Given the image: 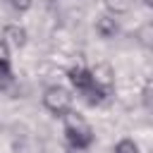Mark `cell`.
<instances>
[{
    "label": "cell",
    "mask_w": 153,
    "mask_h": 153,
    "mask_svg": "<svg viewBox=\"0 0 153 153\" xmlns=\"http://www.w3.org/2000/svg\"><path fill=\"white\" fill-rule=\"evenodd\" d=\"M91 74H93V81L105 91V93H110L112 91V84H115V74H112V69L108 67V65H96L93 69H91Z\"/></svg>",
    "instance_id": "cell-6"
},
{
    "label": "cell",
    "mask_w": 153,
    "mask_h": 153,
    "mask_svg": "<svg viewBox=\"0 0 153 153\" xmlns=\"http://www.w3.org/2000/svg\"><path fill=\"white\" fill-rule=\"evenodd\" d=\"M103 5H105V10H108V14L117 17V14H127V12H129L131 0H103Z\"/></svg>",
    "instance_id": "cell-8"
},
{
    "label": "cell",
    "mask_w": 153,
    "mask_h": 153,
    "mask_svg": "<svg viewBox=\"0 0 153 153\" xmlns=\"http://www.w3.org/2000/svg\"><path fill=\"white\" fill-rule=\"evenodd\" d=\"M117 31H120V24H117V19L112 17V14H100L98 19H96V33L100 36V38H115L117 36Z\"/></svg>",
    "instance_id": "cell-5"
},
{
    "label": "cell",
    "mask_w": 153,
    "mask_h": 153,
    "mask_svg": "<svg viewBox=\"0 0 153 153\" xmlns=\"http://www.w3.org/2000/svg\"><path fill=\"white\" fill-rule=\"evenodd\" d=\"M115 153H141V151H139V146L131 139H120L115 143Z\"/></svg>",
    "instance_id": "cell-10"
},
{
    "label": "cell",
    "mask_w": 153,
    "mask_h": 153,
    "mask_svg": "<svg viewBox=\"0 0 153 153\" xmlns=\"http://www.w3.org/2000/svg\"><path fill=\"white\" fill-rule=\"evenodd\" d=\"M141 96H143L146 108H148V110H153V84H148V86L143 88V93H141Z\"/></svg>",
    "instance_id": "cell-12"
},
{
    "label": "cell",
    "mask_w": 153,
    "mask_h": 153,
    "mask_svg": "<svg viewBox=\"0 0 153 153\" xmlns=\"http://www.w3.org/2000/svg\"><path fill=\"white\" fill-rule=\"evenodd\" d=\"M0 62H10V45L0 38Z\"/></svg>",
    "instance_id": "cell-13"
},
{
    "label": "cell",
    "mask_w": 153,
    "mask_h": 153,
    "mask_svg": "<svg viewBox=\"0 0 153 153\" xmlns=\"http://www.w3.org/2000/svg\"><path fill=\"white\" fill-rule=\"evenodd\" d=\"M136 43L146 50L153 53V22H143L139 29H136Z\"/></svg>",
    "instance_id": "cell-7"
},
{
    "label": "cell",
    "mask_w": 153,
    "mask_h": 153,
    "mask_svg": "<svg viewBox=\"0 0 153 153\" xmlns=\"http://www.w3.org/2000/svg\"><path fill=\"white\" fill-rule=\"evenodd\" d=\"M62 131H65V139H67V146L74 148V151H86L93 146V127L86 122V117L76 110H69L65 117H62Z\"/></svg>",
    "instance_id": "cell-1"
},
{
    "label": "cell",
    "mask_w": 153,
    "mask_h": 153,
    "mask_svg": "<svg viewBox=\"0 0 153 153\" xmlns=\"http://www.w3.org/2000/svg\"><path fill=\"white\" fill-rule=\"evenodd\" d=\"M26 38H29V33H26V29L19 26V24H7V26L2 29V41H5L7 45L24 48V45H26Z\"/></svg>",
    "instance_id": "cell-4"
},
{
    "label": "cell",
    "mask_w": 153,
    "mask_h": 153,
    "mask_svg": "<svg viewBox=\"0 0 153 153\" xmlns=\"http://www.w3.org/2000/svg\"><path fill=\"white\" fill-rule=\"evenodd\" d=\"M67 79H69L72 88L79 93V98H81L84 103H88V105H100V103L108 98V93L93 81V74H91L88 67H81V65L69 67Z\"/></svg>",
    "instance_id": "cell-2"
},
{
    "label": "cell",
    "mask_w": 153,
    "mask_h": 153,
    "mask_svg": "<svg viewBox=\"0 0 153 153\" xmlns=\"http://www.w3.org/2000/svg\"><path fill=\"white\" fill-rule=\"evenodd\" d=\"M141 2H143V5L148 7V10H153V0H141Z\"/></svg>",
    "instance_id": "cell-15"
},
{
    "label": "cell",
    "mask_w": 153,
    "mask_h": 153,
    "mask_svg": "<svg viewBox=\"0 0 153 153\" xmlns=\"http://www.w3.org/2000/svg\"><path fill=\"white\" fill-rule=\"evenodd\" d=\"M43 108L50 112V115H55V117H65L69 110H74L72 108V93L65 88V86H57V84H53V86H48L45 91H43Z\"/></svg>",
    "instance_id": "cell-3"
},
{
    "label": "cell",
    "mask_w": 153,
    "mask_h": 153,
    "mask_svg": "<svg viewBox=\"0 0 153 153\" xmlns=\"http://www.w3.org/2000/svg\"><path fill=\"white\" fill-rule=\"evenodd\" d=\"M67 153H91V151H88V148H86V151H74V148H67Z\"/></svg>",
    "instance_id": "cell-14"
},
{
    "label": "cell",
    "mask_w": 153,
    "mask_h": 153,
    "mask_svg": "<svg viewBox=\"0 0 153 153\" xmlns=\"http://www.w3.org/2000/svg\"><path fill=\"white\" fill-rule=\"evenodd\" d=\"M5 2H7V7H10V10H14V12H19V14L29 12V10H31V5H33V0H5Z\"/></svg>",
    "instance_id": "cell-11"
},
{
    "label": "cell",
    "mask_w": 153,
    "mask_h": 153,
    "mask_svg": "<svg viewBox=\"0 0 153 153\" xmlns=\"http://www.w3.org/2000/svg\"><path fill=\"white\" fill-rule=\"evenodd\" d=\"M14 81V74H12V65L10 62H0V91H7Z\"/></svg>",
    "instance_id": "cell-9"
}]
</instances>
